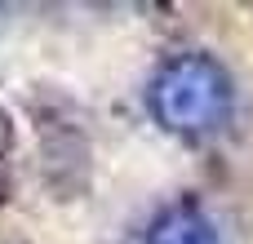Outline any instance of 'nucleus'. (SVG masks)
I'll return each instance as SVG.
<instances>
[{
	"mask_svg": "<svg viewBox=\"0 0 253 244\" xmlns=\"http://www.w3.org/2000/svg\"><path fill=\"white\" fill-rule=\"evenodd\" d=\"M147 107L160 129L178 138H205L227 124L236 107V84H231V71L213 53L191 49L156 67L147 84Z\"/></svg>",
	"mask_w": 253,
	"mask_h": 244,
	"instance_id": "f257e3e1",
	"label": "nucleus"
},
{
	"mask_svg": "<svg viewBox=\"0 0 253 244\" xmlns=\"http://www.w3.org/2000/svg\"><path fill=\"white\" fill-rule=\"evenodd\" d=\"M142 244H222L213 218L196 204H169L151 227Z\"/></svg>",
	"mask_w": 253,
	"mask_h": 244,
	"instance_id": "f03ea898",
	"label": "nucleus"
}]
</instances>
